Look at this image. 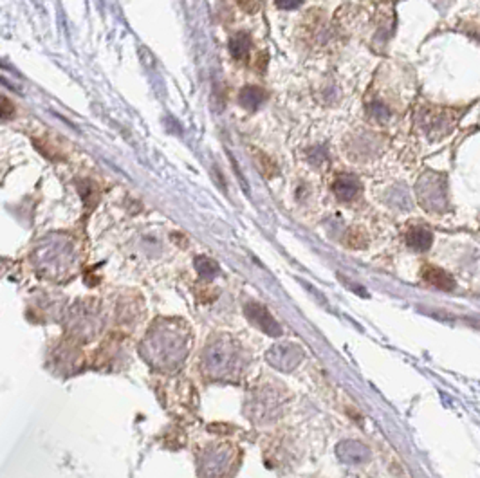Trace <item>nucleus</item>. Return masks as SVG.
<instances>
[{
  "instance_id": "1",
  "label": "nucleus",
  "mask_w": 480,
  "mask_h": 478,
  "mask_svg": "<svg viewBox=\"0 0 480 478\" xmlns=\"http://www.w3.org/2000/svg\"><path fill=\"white\" fill-rule=\"evenodd\" d=\"M188 332L174 321H161L150 329L149 336L141 345V356L150 365L161 370L179 368L188 356Z\"/></svg>"
},
{
  "instance_id": "2",
  "label": "nucleus",
  "mask_w": 480,
  "mask_h": 478,
  "mask_svg": "<svg viewBox=\"0 0 480 478\" xmlns=\"http://www.w3.org/2000/svg\"><path fill=\"white\" fill-rule=\"evenodd\" d=\"M202 363L208 374L215 379H231L242 370V354L235 339L219 336L204 350Z\"/></svg>"
},
{
  "instance_id": "3",
  "label": "nucleus",
  "mask_w": 480,
  "mask_h": 478,
  "mask_svg": "<svg viewBox=\"0 0 480 478\" xmlns=\"http://www.w3.org/2000/svg\"><path fill=\"white\" fill-rule=\"evenodd\" d=\"M417 198L427 212L445 213L449 206L448 179L445 173L427 171L417 180Z\"/></svg>"
},
{
  "instance_id": "4",
  "label": "nucleus",
  "mask_w": 480,
  "mask_h": 478,
  "mask_svg": "<svg viewBox=\"0 0 480 478\" xmlns=\"http://www.w3.org/2000/svg\"><path fill=\"white\" fill-rule=\"evenodd\" d=\"M237 468V453L231 446H213L202 455L199 475L202 478H228Z\"/></svg>"
},
{
  "instance_id": "5",
  "label": "nucleus",
  "mask_w": 480,
  "mask_h": 478,
  "mask_svg": "<svg viewBox=\"0 0 480 478\" xmlns=\"http://www.w3.org/2000/svg\"><path fill=\"white\" fill-rule=\"evenodd\" d=\"M458 119V114L449 108H427L421 112V126L427 132L431 141H437L440 137L448 135L454 130L455 123Z\"/></svg>"
},
{
  "instance_id": "6",
  "label": "nucleus",
  "mask_w": 480,
  "mask_h": 478,
  "mask_svg": "<svg viewBox=\"0 0 480 478\" xmlns=\"http://www.w3.org/2000/svg\"><path fill=\"white\" fill-rule=\"evenodd\" d=\"M267 361L276 370L282 372H291L300 365V361L304 359V352L298 345L292 343H285V345H274L267 350Z\"/></svg>"
},
{
  "instance_id": "7",
  "label": "nucleus",
  "mask_w": 480,
  "mask_h": 478,
  "mask_svg": "<svg viewBox=\"0 0 480 478\" xmlns=\"http://www.w3.org/2000/svg\"><path fill=\"white\" fill-rule=\"evenodd\" d=\"M244 312H246V316L249 318V321H253V325H256V327L260 330H264L265 334L274 336V338H276V336H282V327H280L279 321L274 320L264 305H260V303H247Z\"/></svg>"
},
{
  "instance_id": "8",
  "label": "nucleus",
  "mask_w": 480,
  "mask_h": 478,
  "mask_svg": "<svg viewBox=\"0 0 480 478\" xmlns=\"http://www.w3.org/2000/svg\"><path fill=\"white\" fill-rule=\"evenodd\" d=\"M338 459L349 466H361L370 459V450L358 441H343L336 447Z\"/></svg>"
},
{
  "instance_id": "9",
  "label": "nucleus",
  "mask_w": 480,
  "mask_h": 478,
  "mask_svg": "<svg viewBox=\"0 0 480 478\" xmlns=\"http://www.w3.org/2000/svg\"><path fill=\"white\" fill-rule=\"evenodd\" d=\"M279 408V401L273 397V392H265V393H260V395H256V401L251 404V410L255 411V417L256 420H265V419H271V417H274L273 411Z\"/></svg>"
},
{
  "instance_id": "10",
  "label": "nucleus",
  "mask_w": 480,
  "mask_h": 478,
  "mask_svg": "<svg viewBox=\"0 0 480 478\" xmlns=\"http://www.w3.org/2000/svg\"><path fill=\"white\" fill-rule=\"evenodd\" d=\"M332 189L340 200H352L359 194V180L352 176H341L334 180Z\"/></svg>"
},
{
  "instance_id": "11",
  "label": "nucleus",
  "mask_w": 480,
  "mask_h": 478,
  "mask_svg": "<svg viewBox=\"0 0 480 478\" xmlns=\"http://www.w3.org/2000/svg\"><path fill=\"white\" fill-rule=\"evenodd\" d=\"M406 244L413 251H428L431 248V244H433V234L427 228L415 225L406 233Z\"/></svg>"
},
{
  "instance_id": "12",
  "label": "nucleus",
  "mask_w": 480,
  "mask_h": 478,
  "mask_svg": "<svg viewBox=\"0 0 480 478\" xmlns=\"http://www.w3.org/2000/svg\"><path fill=\"white\" fill-rule=\"evenodd\" d=\"M422 276H424L428 284L440 289V291H452V289H455V280L445 269H440V267H427V269L422 271Z\"/></svg>"
},
{
  "instance_id": "13",
  "label": "nucleus",
  "mask_w": 480,
  "mask_h": 478,
  "mask_svg": "<svg viewBox=\"0 0 480 478\" xmlns=\"http://www.w3.org/2000/svg\"><path fill=\"white\" fill-rule=\"evenodd\" d=\"M72 327L78 330L80 334H89V329L92 327V321H94L96 318V309L92 307H85V303L81 307H78V309H74L72 311Z\"/></svg>"
},
{
  "instance_id": "14",
  "label": "nucleus",
  "mask_w": 480,
  "mask_h": 478,
  "mask_svg": "<svg viewBox=\"0 0 480 478\" xmlns=\"http://www.w3.org/2000/svg\"><path fill=\"white\" fill-rule=\"evenodd\" d=\"M238 98H240V105H242L244 108H247L249 112H255L256 108L264 103L265 92L260 87L247 85L240 90V96H238Z\"/></svg>"
},
{
  "instance_id": "15",
  "label": "nucleus",
  "mask_w": 480,
  "mask_h": 478,
  "mask_svg": "<svg viewBox=\"0 0 480 478\" xmlns=\"http://www.w3.org/2000/svg\"><path fill=\"white\" fill-rule=\"evenodd\" d=\"M249 47H251V40H249L247 35H237L229 40V53L237 60L246 58L247 53H249Z\"/></svg>"
},
{
  "instance_id": "16",
  "label": "nucleus",
  "mask_w": 480,
  "mask_h": 478,
  "mask_svg": "<svg viewBox=\"0 0 480 478\" xmlns=\"http://www.w3.org/2000/svg\"><path fill=\"white\" fill-rule=\"evenodd\" d=\"M195 269H197V273L202 276V278H206V280L215 278V275L219 273L217 262L211 260V258H208V257L195 258Z\"/></svg>"
},
{
  "instance_id": "17",
  "label": "nucleus",
  "mask_w": 480,
  "mask_h": 478,
  "mask_svg": "<svg viewBox=\"0 0 480 478\" xmlns=\"http://www.w3.org/2000/svg\"><path fill=\"white\" fill-rule=\"evenodd\" d=\"M256 162H260V168L264 170V176L267 177H273L276 176V167L273 164V161H271L270 157H265V155H256Z\"/></svg>"
},
{
  "instance_id": "18",
  "label": "nucleus",
  "mask_w": 480,
  "mask_h": 478,
  "mask_svg": "<svg viewBox=\"0 0 480 478\" xmlns=\"http://www.w3.org/2000/svg\"><path fill=\"white\" fill-rule=\"evenodd\" d=\"M301 4V0H276V6L282 9H295Z\"/></svg>"
},
{
  "instance_id": "19",
  "label": "nucleus",
  "mask_w": 480,
  "mask_h": 478,
  "mask_svg": "<svg viewBox=\"0 0 480 478\" xmlns=\"http://www.w3.org/2000/svg\"><path fill=\"white\" fill-rule=\"evenodd\" d=\"M2 114H4V119H8L11 114H9V103L8 99H2Z\"/></svg>"
}]
</instances>
